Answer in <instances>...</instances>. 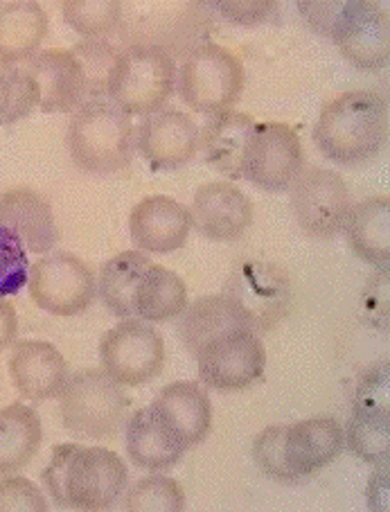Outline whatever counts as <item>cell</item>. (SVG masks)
<instances>
[{"label":"cell","instance_id":"12","mask_svg":"<svg viewBox=\"0 0 390 512\" xmlns=\"http://www.w3.org/2000/svg\"><path fill=\"white\" fill-rule=\"evenodd\" d=\"M221 294L230 296L242 307L253 323V330L260 334L271 332L282 321L294 298V287L289 273L278 264L248 260L230 273Z\"/></svg>","mask_w":390,"mask_h":512},{"label":"cell","instance_id":"43","mask_svg":"<svg viewBox=\"0 0 390 512\" xmlns=\"http://www.w3.org/2000/svg\"><path fill=\"white\" fill-rule=\"evenodd\" d=\"M377 470L372 472L368 488H366V503L370 510L386 512L390 508V490H388V458L386 461L375 463Z\"/></svg>","mask_w":390,"mask_h":512},{"label":"cell","instance_id":"8","mask_svg":"<svg viewBox=\"0 0 390 512\" xmlns=\"http://www.w3.org/2000/svg\"><path fill=\"white\" fill-rule=\"evenodd\" d=\"M289 206L300 231L325 242L343 231L354 201L350 185L339 172L309 165L289 188Z\"/></svg>","mask_w":390,"mask_h":512},{"label":"cell","instance_id":"10","mask_svg":"<svg viewBox=\"0 0 390 512\" xmlns=\"http://www.w3.org/2000/svg\"><path fill=\"white\" fill-rule=\"evenodd\" d=\"M165 357L163 334L143 319L120 321L106 330L100 341L104 373L129 388L143 386L161 375Z\"/></svg>","mask_w":390,"mask_h":512},{"label":"cell","instance_id":"11","mask_svg":"<svg viewBox=\"0 0 390 512\" xmlns=\"http://www.w3.org/2000/svg\"><path fill=\"white\" fill-rule=\"evenodd\" d=\"M305 167V149L294 127L257 122L244 149V179L264 192H287Z\"/></svg>","mask_w":390,"mask_h":512},{"label":"cell","instance_id":"37","mask_svg":"<svg viewBox=\"0 0 390 512\" xmlns=\"http://www.w3.org/2000/svg\"><path fill=\"white\" fill-rule=\"evenodd\" d=\"M30 258L19 235L0 226V298L16 296L28 285Z\"/></svg>","mask_w":390,"mask_h":512},{"label":"cell","instance_id":"4","mask_svg":"<svg viewBox=\"0 0 390 512\" xmlns=\"http://www.w3.org/2000/svg\"><path fill=\"white\" fill-rule=\"evenodd\" d=\"M208 3H124L122 48H156L172 59L188 57L208 37Z\"/></svg>","mask_w":390,"mask_h":512},{"label":"cell","instance_id":"1","mask_svg":"<svg viewBox=\"0 0 390 512\" xmlns=\"http://www.w3.org/2000/svg\"><path fill=\"white\" fill-rule=\"evenodd\" d=\"M43 488L59 508L106 510L127 492V463L106 447L57 445L41 472Z\"/></svg>","mask_w":390,"mask_h":512},{"label":"cell","instance_id":"35","mask_svg":"<svg viewBox=\"0 0 390 512\" xmlns=\"http://www.w3.org/2000/svg\"><path fill=\"white\" fill-rule=\"evenodd\" d=\"M124 508L143 512V510H185V490L183 485L165 474H152L140 479L134 488L127 492Z\"/></svg>","mask_w":390,"mask_h":512},{"label":"cell","instance_id":"3","mask_svg":"<svg viewBox=\"0 0 390 512\" xmlns=\"http://www.w3.org/2000/svg\"><path fill=\"white\" fill-rule=\"evenodd\" d=\"M68 152L82 172H122L136 154L134 122L111 100H86L70 118Z\"/></svg>","mask_w":390,"mask_h":512},{"label":"cell","instance_id":"30","mask_svg":"<svg viewBox=\"0 0 390 512\" xmlns=\"http://www.w3.org/2000/svg\"><path fill=\"white\" fill-rule=\"evenodd\" d=\"M152 258L143 251H122L106 260L97 276V294L115 319H134V294Z\"/></svg>","mask_w":390,"mask_h":512},{"label":"cell","instance_id":"39","mask_svg":"<svg viewBox=\"0 0 390 512\" xmlns=\"http://www.w3.org/2000/svg\"><path fill=\"white\" fill-rule=\"evenodd\" d=\"M212 5H215L221 19L233 25H244V28L262 25L278 10L276 0H217Z\"/></svg>","mask_w":390,"mask_h":512},{"label":"cell","instance_id":"7","mask_svg":"<svg viewBox=\"0 0 390 512\" xmlns=\"http://www.w3.org/2000/svg\"><path fill=\"white\" fill-rule=\"evenodd\" d=\"M176 77V61L167 52L156 48H122L109 97L129 118H145L170 102Z\"/></svg>","mask_w":390,"mask_h":512},{"label":"cell","instance_id":"14","mask_svg":"<svg viewBox=\"0 0 390 512\" xmlns=\"http://www.w3.org/2000/svg\"><path fill=\"white\" fill-rule=\"evenodd\" d=\"M341 57L359 70H381L390 59L388 12L370 0H348L332 32Z\"/></svg>","mask_w":390,"mask_h":512},{"label":"cell","instance_id":"19","mask_svg":"<svg viewBox=\"0 0 390 512\" xmlns=\"http://www.w3.org/2000/svg\"><path fill=\"white\" fill-rule=\"evenodd\" d=\"M163 427L190 449L206 440L212 427V402L201 382H172L149 404Z\"/></svg>","mask_w":390,"mask_h":512},{"label":"cell","instance_id":"23","mask_svg":"<svg viewBox=\"0 0 390 512\" xmlns=\"http://www.w3.org/2000/svg\"><path fill=\"white\" fill-rule=\"evenodd\" d=\"M176 330L190 355H197L210 341L226 337L230 332L253 330V323L230 296L208 294L188 303Z\"/></svg>","mask_w":390,"mask_h":512},{"label":"cell","instance_id":"40","mask_svg":"<svg viewBox=\"0 0 390 512\" xmlns=\"http://www.w3.org/2000/svg\"><path fill=\"white\" fill-rule=\"evenodd\" d=\"M361 316L377 330H388V267L379 269L363 287Z\"/></svg>","mask_w":390,"mask_h":512},{"label":"cell","instance_id":"32","mask_svg":"<svg viewBox=\"0 0 390 512\" xmlns=\"http://www.w3.org/2000/svg\"><path fill=\"white\" fill-rule=\"evenodd\" d=\"M70 52L82 66L88 100H106L122 48L109 39H84Z\"/></svg>","mask_w":390,"mask_h":512},{"label":"cell","instance_id":"22","mask_svg":"<svg viewBox=\"0 0 390 512\" xmlns=\"http://www.w3.org/2000/svg\"><path fill=\"white\" fill-rule=\"evenodd\" d=\"M343 427L332 416H314L287 425L285 458L298 479L314 476L341 456Z\"/></svg>","mask_w":390,"mask_h":512},{"label":"cell","instance_id":"26","mask_svg":"<svg viewBox=\"0 0 390 512\" xmlns=\"http://www.w3.org/2000/svg\"><path fill=\"white\" fill-rule=\"evenodd\" d=\"M124 449H127L129 461L140 470L163 472L170 470L181 461L183 454L188 452L170 431L163 427V422L154 416V411L145 409L136 411L127 420V431H124Z\"/></svg>","mask_w":390,"mask_h":512},{"label":"cell","instance_id":"41","mask_svg":"<svg viewBox=\"0 0 390 512\" xmlns=\"http://www.w3.org/2000/svg\"><path fill=\"white\" fill-rule=\"evenodd\" d=\"M348 0H298V12L303 16L307 28L314 30L321 37L330 39L339 23Z\"/></svg>","mask_w":390,"mask_h":512},{"label":"cell","instance_id":"29","mask_svg":"<svg viewBox=\"0 0 390 512\" xmlns=\"http://www.w3.org/2000/svg\"><path fill=\"white\" fill-rule=\"evenodd\" d=\"M188 307V285L179 273L154 264L140 278L134 294V316L147 323H165Z\"/></svg>","mask_w":390,"mask_h":512},{"label":"cell","instance_id":"33","mask_svg":"<svg viewBox=\"0 0 390 512\" xmlns=\"http://www.w3.org/2000/svg\"><path fill=\"white\" fill-rule=\"evenodd\" d=\"M124 3L120 0H66L61 14L68 28L86 39H106L118 32Z\"/></svg>","mask_w":390,"mask_h":512},{"label":"cell","instance_id":"13","mask_svg":"<svg viewBox=\"0 0 390 512\" xmlns=\"http://www.w3.org/2000/svg\"><path fill=\"white\" fill-rule=\"evenodd\" d=\"M194 357L201 384L215 391H244L267 368V350L253 330H237L210 341Z\"/></svg>","mask_w":390,"mask_h":512},{"label":"cell","instance_id":"2","mask_svg":"<svg viewBox=\"0 0 390 512\" xmlns=\"http://www.w3.org/2000/svg\"><path fill=\"white\" fill-rule=\"evenodd\" d=\"M314 143L327 161L357 167L388 145V104L372 91L336 95L318 113Z\"/></svg>","mask_w":390,"mask_h":512},{"label":"cell","instance_id":"16","mask_svg":"<svg viewBox=\"0 0 390 512\" xmlns=\"http://www.w3.org/2000/svg\"><path fill=\"white\" fill-rule=\"evenodd\" d=\"M190 217L210 242H235L253 226L255 206L248 194L228 181H210L194 192Z\"/></svg>","mask_w":390,"mask_h":512},{"label":"cell","instance_id":"42","mask_svg":"<svg viewBox=\"0 0 390 512\" xmlns=\"http://www.w3.org/2000/svg\"><path fill=\"white\" fill-rule=\"evenodd\" d=\"M390 379L388 364H377L361 377L354 395V404L359 406H390Z\"/></svg>","mask_w":390,"mask_h":512},{"label":"cell","instance_id":"31","mask_svg":"<svg viewBox=\"0 0 390 512\" xmlns=\"http://www.w3.org/2000/svg\"><path fill=\"white\" fill-rule=\"evenodd\" d=\"M343 438L345 447L359 461L372 465L386 461L390 454V406L354 404Z\"/></svg>","mask_w":390,"mask_h":512},{"label":"cell","instance_id":"6","mask_svg":"<svg viewBox=\"0 0 390 512\" xmlns=\"http://www.w3.org/2000/svg\"><path fill=\"white\" fill-rule=\"evenodd\" d=\"M179 97L201 116L233 111L244 91L242 59L217 43H201L183 59L179 70Z\"/></svg>","mask_w":390,"mask_h":512},{"label":"cell","instance_id":"34","mask_svg":"<svg viewBox=\"0 0 390 512\" xmlns=\"http://www.w3.org/2000/svg\"><path fill=\"white\" fill-rule=\"evenodd\" d=\"M37 102V84L21 66H0V127L28 118Z\"/></svg>","mask_w":390,"mask_h":512},{"label":"cell","instance_id":"18","mask_svg":"<svg viewBox=\"0 0 390 512\" xmlns=\"http://www.w3.org/2000/svg\"><path fill=\"white\" fill-rule=\"evenodd\" d=\"M21 68L28 73L39 91L37 107L43 113H70L86 100V82L82 66L70 50H39Z\"/></svg>","mask_w":390,"mask_h":512},{"label":"cell","instance_id":"25","mask_svg":"<svg viewBox=\"0 0 390 512\" xmlns=\"http://www.w3.org/2000/svg\"><path fill=\"white\" fill-rule=\"evenodd\" d=\"M345 240L359 260L384 269L390 260V199L370 197L354 203L343 224Z\"/></svg>","mask_w":390,"mask_h":512},{"label":"cell","instance_id":"24","mask_svg":"<svg viewBox=\"0 0 390 512\" xmlns=\"http://www.w3.org/2000/svg\"><path fill=\"white\" fill-rule=\"evenodd\" d=\"M257 122L242 111H224L210 116L199 127V152L212 170L228 179H244V149Z\"/></svg>","mask_w":390,"mask_h":512},{"label":"cell","instance_id":"9","mask_svg":"<svg viewBox=\"0 0 390 512\" xmlns=\"http://www.w3.org/2000/svg\"><path fill=\"white\" fill-rule=\"evenodd\" d=\"M28 289L39 310L52 316H77L93 305L97 280L79 255L50 251L30 267Z\"/></svg>","mask_w":390,"mask_h":512},{"label":"cell","instance_id":"44","mask_svg":"<svg viewBox=\"0 0 390 512\" xmlns=\"http://www.w3.org/2000/svg\"><path fill=\"white\" fill-rule=\"evenodd\" d=\"M19 337V316L10 300L0 298V352L12 348Z\"/></svg>","mask_w":390,"mask_h":512},{"label":"cell","instance_id":"15","mask_svg":"<svg viewBox=\"0 0 390 512\" xmlns=\"http://www.w3.org/2000/svg\"><path fill=\"white\" fill-rule=\"evenodd\" d=\"M136 149L154 172H174L199 154V125L190 113L163 107L136 127Z\"/></svg>","mask_w":390,"mask_h":512},{"label":"cell","instance_id":"36","mask_svg":"<svg viewBox=\"0 0 390 512\" xmlns=\"http://www.w3.org/2000/svg\"><path fill=\"white\" fill-rule=\"evenodd\" d=\"M285 436L287 425H271L262 429L253 440V461L260 472L278 483H294L298 476L291 472L285 458Z\"/></svg>","mask_w":390,"mask_h":512},{"label":"cell","instance_id":"17","mask_svg":"<svg viewBox=\"0 0 390 512\" xmlns=\"http://www.w3.org/2000/svg\"><path fill=\"white\" fill-rule=\"evenodd\" d=\"M192 231L190 210L165 194L138 201L129 213V235L143 253H174L188 242Z\"/></svg>","mask_w":390,"mask_h":512},{"label":"cell","instance_id":"28","mask_svg":"<svg viewBox=\"0 0 390 512\" xmlns=\"http://www.w3.org/2000/svg\"><path fill=\"white\" fill-rule=\"evenodd\" d=\"M43 443V425L32 406L14 402L0 409V476L32 463Z\"/></svg>","mask_w":390,"mask_h":512},{"label":"cell","instance_id":"38","mask_svg":"<svg viewBox=\"0 0 390 512\" xmlns=\"http://www.w3.org/2000/svg\"><path fill=\"white\" fill-rule=\"evenodd\" d=\"M0 510H32L46 512L48 499L25 476H5L0 481Z\"/></svg>","mask_w":390,"mask_h":512},{"label":"cell","instance_id":"5","mask_svg":"<svg viewBox=\"0 0 390 512\" xmlns=\"http://www.w3.org/2000/svg\"><path fill=\"white\" fill-rule=\"evenodd\" d=\"M131 397L104 368H84L70 375L61 391L59 418L77 440H113L129 420Z\"/></svg>","mask_w":390,"mask_h":512},{"label":"cell","instance_id":"20","mask_svg":"<svg viewBox=\"0 0 390 512\" xmlns=\"http://www.w3.org/2000/svg\"><path fill=\"white\" fill-rule=\"evenodd\" d=\"M10 375L21 397L30 402H46L64 391L70 368L64 355L52 343L25 339L14 343Z\"/></svg>","mask_w":390,"mask_h":512},{"label":"cell","instance_id":"21","mask_svg":"<svg viewBox=\"0 0 390 512\" xmlns=\"http://www.w3.org/2000/svg\"><path fill=\"white\" fill-rule=\"evenodd\" d=\"M0 226L19 235L25 249L37 255L50 253L61 240V228L50 201L28 185L0 194Z\"/></svg>","mask_w":390,"mask_h":512},{"label":"cell","instance_id":"27","mask_svg":"<svg viewBox=\"0 0 390 512\" xmlns=\"http://www.w3.org/2000/svg\"><path fill=\"white\" fill-rule=\"evenodd\" d=\"M48 34V16L34 0H14L0 7V66H21Z\"/></svg>","mask_w":390,"mask_h":512}]
</instances>
